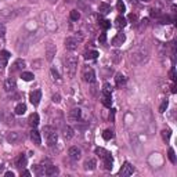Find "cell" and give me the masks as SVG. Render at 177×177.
<instances>
[{"instance_id":"cell-1","label":"cell","mask_w":177,"mask_h":177,"mask_svg":"<svg viewBox=\"0 0 177 177\" xmlns=\"http://www.w3.org/2000/svg\"><path fill=\"white\" fill-rule=\"evenodd\" d=\"M64 61H65V69H66V72H68V75L71 77H73L75 73H76V69H77V58L75 57V55L68 54Z\"/></svg>"},{"instance_id":"cell-2","label":"cell","mask_w":177,"mask_h":177,"mask_svg":"<svg viewBox=\"0 0 177 177\" xmlns=\"http://www.w3.org/2000/svg\"><path fill=\"white\" fill-rule=\"evenodd\" d=\"M43 133H44V136H46L47 144H49L50 147H53V145H55V144H57L58 136H57V133H55V130L53 129V127H50V126L43 127Z\"/></svg>"},{"instance_id":"cell-3","label":"cell","mask_w":177,"mask_h":177,"mask_svg":"<svg viewBox=\"0 0 177 177\" xmlns=\"http://www.w3.org/2000/svg\"><path fill=\"white\" fill-rule=\"evenodd\" d=\"M133 173H134V166H133L132 163H129V162H124L123 166L120 167V170H119V174L123 176V177H127V176H130V174H133Z\"/></svg>"},{"instance_id":"cell-4","label":"cell","mask_w":177,"mask_h":177,"mask_svg":"<svg viewBox=\"0 0 177 177\" xmlns=\"http://www.w3.org/2000/svg\"><path fill=\"white\" fill-rule=\"evenodd\" d=\"M83 80L87 83H94L96 82V73L91 68H85L83 71Z\"/></svg>"},{"instance_id":"cell-5","label":"cell","mask_w":177,"mask_h":177,"mask_svg":"<svg viewBox=\"0 0 177 177\" xmlns=\"http://www.w3.org/2000/svg\"><path fill=\"white\" fill-rule=\"evenodd\" d=\"M77 46H79V40H77L76 37H66L65 39V47L68 50L73 51V50L77 49Z\"/></svg>"},{"instance_id":"cell-6","label":"cell","mask_w":177,"mask_h":177,"mask_svg":"<svg viewBox=\"0 0 177 177\" xmlns=\"http://www.w3.org/2000/svg\"><path fill=\"white\" fill-rule=\"evenodd\" d=\"M55 51H57V47H55L54 43H47L46 46V58L49 61H51L55 55Z\"/></svg>"},{"instance_id":"cell-7","label":"cell","mask_w":177,"mask_h":177,"mask_svg":"<svg viewBox=\"0 0 177 177\" xmlns=\"http://www.w3.org/2000/svg\"><path fill=\"white\" fill-rule=\"evenodd\" d=\"M29 100H30V102H32L33 105H39V102H40V100H41V91L40 90H33L32 93L29 94Z\"/></svg>"},{"instance_id":"cell-8","label":"cell","mask_w":177,"mask_h":177,"mask_svg":"<svg viewBox=\"0 0 177 177\" xmlns=\"http://www.w3.org/2000/svg\"><path fill=\"white\" fill-rule=\"evenodd\" d=\"M68 155H69V158H71L72 160H79L82 152H80V149L77 148V147H71L69 151H68Z\"/></svg>"},{"instance_id":"cell-9","label":"cell","mask_w":177,"mask_h":177,"mask_svg":"<svg viewBox=\"0 0 177 177\" xmlns=\"http://www.w3.org/2000/svg\"><path fill=\"white\" fill-rule=\"evenodd\" d=\"M15 88H17L15 79H13V77H8V79L4 82V90L7 91V93H10V91H14Z\"/></svg>"},{"instance_id":"cell-10","label":"cell","mask_w":177,"mask_h":177,"mask_svg":"<svg viewBox=\"0 0 177 177\" xmlns=\"http://www.w3.org/2000/svg\"><path fill=\"white\" fill-rule=\"evenodd\" d=\"M124 40H126V35H124V33H118V35L112 39V46H115V47L122 46V44L124 43Z\"/></svg>"},{"instance_id":"cell-11","label":"cell","mask_w":177,"mask_h":177,"mask_svg":"<svg viewBox=\"0 0 177 177\" xmlns=\"http://www.w3.org/2000/svg\"><path fill=\"white\" fill-rule=\"evenodd\" d=\"M80 115H82V112H80V109L79 108H73V109L69 112V120L71 122H77L80 119Z\"/></svg>"},{"instance_id":"cell-12","label":"cell","mask_w":177,"mask_h":177,"mask_svg":"<svg viewBox=\"0 0 177 177\" xmlns=\"http://www.w3.org/2000/svg\"><path fill=\"white\" fill-rule=\"evenodd\" d=\"M8 58H10V53L6 51V50L0 51V68H4V66L7 65Z\"/></svg>"},{"instance_id":"cell-13","label":"cell","mask_w":177,"mask_h":177,"mask_svg":"<svg viewBox=\"0 0 177 177\" xmlns=\"http://www.w3.org/2000/svg\"><path fill=\"white\" fill-rule=\"evenodd\" d=\"M30 140H32L36 145H40V144H41V136H40V133H39L37 130L33 129L32 132H30Z\"/></svg>"},{"instance_id":"cell-14","label":"cell","mask_w":177,"mask_h":177,"mask_svg":"<svg viewBox=\"0 0 177 177\" xmlns=\"http://www.w3.org/2000/svg\"><path fill=\"white\" fill-rule=\"evenodd\" d=\"M25 68V61L24 60H17L13 64V66H11V72H17V71H22V69Z\"/></svg>"},{"instance_id":"cell-15","label":"cell","mask_w":177,"mask_h":177,"mask_svg":"<svg viewBox=\"0 0 177 177\" xmlns=\"http://www.w3.org/2000/svg\"><path fill=\"white\" fill-rule=\"evenodd\" d=\"M6 140H7L10 144H15L17 141L19 140V133H17V132H10V133L7 134V137H6Z\"/></svg>"},{"instance_id":"cell-16","label":"cell","mask_w":177,"mask_h":177,"mask_svg":"<svg viewBox=\"0 0 177 177\" xmlns=\"http://www.w3.org/2000/svg\"><path fill=\"white\" fill-rule=\"evenodd\" d=\"M101 101L107 108H111V105H112V97H111V93H104V91H102V100Z\"/></svg>"},{"instance_id":"cell-17","label":"cell","mask_w":177,"mask_h":177,"mask_svg":"<svg viewBox=\"0 0 177 177\" xmlns=\"http://www.w3.org/2000/svg\"><path fill=\"white\" fill-rule=\"evenodd\" d=\"M39 122H40V118H39V115H37L36 112H33L32 115L29 116V119H28V123H29L32 127H36V126H37Z\"/></svg>"},{"instance_id":"cell-18","label":"cell","mask_w":177,"mask_h":177,"mask_svg":"<svg viewBox=\"0 0 177 177\" xmlns=\"http://www.w3.org/2000/svg\"><path fill=\"white\" fill-rule=\"evenodd\" d=\"M83 166H85L86 170H94L97 166L96 163V159H93V158H90V159H86L85 163H83Z\"/></svg>"},{"instance_id":"cell-19","label":"cell","mask_w":177,"mask_h":177,"mask_svg":"<svg viewBox=\"0 0 177 177\" xmlns=\"http://www.w3.org/2000/svg\"><path fill=\"white\" fill-rule=\"evenodd\" d=\"M62 136L65 140H71V138L73 137V129H72L71 126H65L62 129Z\"/></svg>"},{"instance_id":"cell-20","label":"cell","mask_w":177,"mask_h":177,"mask_svg":"<svg viewBox=\"0 0 177 177\" xmlns=\"http://www.w3.org/2000/svg\"><path fill=\"white\" fill-rule=\"evenodd\" d=\"M127 25V19L124 18V17H122V15H119V17H116V19H115V26L116 28H124Z\"/></svg>"},{"instance_id":"cell-21","label":"cell","mask_w":177,"mask_h":177,"mask_svg":"<svg viewBox=\"0 0 177 177\" xmlns=\"http://www.w3.org/2000/svg\"><path fill=\"white\" fill-rule=\"evenodd\" d=\"M58 173H60L58 167H57V166H53V165L47 166L46 171H44V174H46V176H55V174H58Z\"/></svg>"},{"instance_id":"cell-22","label":"cell","mask_w":177,"mask_h":177,"mask_svg":"<svg viewBox=\"0 0 177 177\" xmlns=\"http://www.w3.org/2000/svg\"><path fill=\"white\" fill-rule=\"evenodd\" d=\"M98 11H100V14H108V13H111V6L108 4V3H100Z\"/></svg>"},{"instance_id":"cell-23","label":"cell","mask_w":177,"mask_h":177,"mask_svg":"<svg viewBox=\"0 0 177 177\" xmlns=\"http://www.w3.org/2000/svg\"><path fill=\"white\" fill-rule=\"evenodd\" d=\"M14 112H15L17 115H24V113L26 112V105H25V104L15 105V108H14Z\"/></svg>"},{"instance_id":"cell-24","label":"cell","mask_w":177,"mask_h":177,"mask_svg":"<svg viewBox=\"0 0 177 177\" xmlns=\"http://www.w3.org/2000/svg\"><path fill=\"white\" fill-rule=\"evenodd\" d=\"M25 163H26V158H25V155H24V154H21L18 158H17L15 165H17V167H24Z\"/></svg>"},{"instance_id":"cell-25","label":"cell","mask_w":177,"mask_h":177,"mask_svg":"<svg viewBox=\"0 0 177 177\" xmlns=\"http://www.w3.org/2000/svg\"><path fill=\"white\" fill-rule=\"evenodd\" d=\"M115 82H116V86H118V87H120L122 85H124V83H126V77H124L122 73H116Z\"/></svg>"},{"instance_id":"cell-26","label":"cell","mask_w":177,"mask_h":177,"mask_svg":"<svg viewBox=\"0 0 177 177\" xmlns=\"http://www.w3.org/2000/svg\"><path fill=\"white\" fill-rule=\"evenodd\" d=\"M97 55H98V51H96V50H90V51H86L85 53V58H86V60H96Z\"/></svg>"},{"instance_id":"cell-27","label":"cell","mask_w":177,"mask_h":177,"mask_svg":"<svg viewBox=\"0 0 177 177\" xmlns=\"http://www.w3.org/2000/svg\"><path fill=\"white\" fill-rule=\"evenodd\" d=\"M112 163H113V159L111 155L107 158H104V167L107 169V170H111V169H112Z\"/></svg>"},{"instance_id":"cell-28","label":"cell","mask_w":177,"mask_h":177,"mask_svg":"<svg viewBox=\"0 0 177 177\" xmlns=\"http://www.w3.org/2000/svg\"><path fill=\"white\" fill-rule=\"evenodd\" d=\"M96 154L98 155L100 158H101V159H104V158H107V156H109V152L107 151V149H104V148H97L96 149Z\"/></svg>"},{"instance_id":"cell-29","label":"cell","mask_w":177,"mask_h":177,"mask_svg":"<svg viewBox=\"0 0 177 177\" xmlns=\"http://www.w3.org/2000/svg\"><path fill=\"white\" fill-rule=\"evenodd\" d=\"M100 19V26L102 28V29H109L111 28V21H108V19H102L101 17H98Z\"/></svg>"},{"instance_id":"cell-30","label":"cell","mask_w":177,"mask_h":177,"mask_svg":"<svg viewBox=\"0 0 177 177\" xmlns=\"http://www.w3.org/2000/svg\"><path fill=\"white\" fill-rule=\"evenodd\" d=\"M21 77H22V80H25V82H30V80H33L35 76H33L32 72H22Z\"/></svg>"},{"instance_id":"cell-31","label":"cell","mask_w":177,"mask_h":177,"mask_svg":"<svg viewBox=\"0 0 177 177\" xmlns=\"http://www.w3.org/2000/svg\"><path fill=\"white\" fill-rule=\"evenodd\" d=\"M69 17H71L72 21H77V19L80 18V13L77 10H72L71 14H69Z\"/></svg>"},{"instance_id":"cell-32","label":"cell","mask_w":177,"mask_h":177,"mask_svg":"<svg viewBox=\"0 0 177 177\" xmlns=\"http://www.w3.org/2000/svg\"><path fill=\"white\" fill-rule=\"evenodd\" d=\"M113 137V132L112 130H105L104 133H102V138H104V140H111V138Z\"/></svg>"},{"instance_id":"cell-33","label":"cell","mask_w":177,"mask_h":177,"mask_svg":"<svg viewBox=\"0 0 177 177\" xmlns=\"http://www.w3.org/2000/svg\"><path fill=\"white\" fill-rule=\"evenodd\" d=\"M116 8H118V11H119V13H122V14L126 11V6H124V3L122 2V0H119V2H118V4H116Z\"/></svg>"},{"instance_id":"cell-34","label":"cell","mask_w":177,"mask_h":177,"mask_svg":"<svg viewBox=\"0 0 177 177\" xmlns=\"http://www.w3.org/2000/svg\"><path fill=\"white\" fill-rule=\"evenodd\" d=\"M170 134H171V132L169 129H165V130H162V138L165 141H167L169 138H170Z\"/></svg>"},{"instance_id":"cell-35","label":"cell","mask_w":177,"mask_h":177,"mask_svg":"<svg viewBox=\"0 0 177 177\" xmlns=\"http://www.w3.org/2000/svg\"><path fill=\"white\" fill-rule=\"evenodd\" d=\"M169 159H170L171 163L176 162V155H174V149L173 148H169Z\"/></svg>"},{"instance_id":"cell-36","label":"cell","mask_w":177,"mask_h":177,"mask_svg":"<svg viewBox=\"0 0 177 177\" xmlns=\"http://www.w3.org/2000/svg\"><path fill=\"white\" fill-rule=\"evenodd\" d=\"M167 105H169V102H167V100H163V102L160 104V107H159V112H165L166 111V108H167Z\"/></svg>"},{"instance_id":"cell-37","label":"cell","mask_w":177,"mask_h":177,"mask_svg":"<svg viewBox=\"0 0 177 177\" xmlns=\"http://www.w3.org/2000/svg\"><path fill=\"white\" fill-rule=\"evenodd\" d=\"M35 171H36V174H37V176H41V174H44L46 169H41L40 165H36V166H35Z\"/></svg>"},{"instance_id":"cell-38","label":"cell","mask_w":177,"mask_h":177,"mask_svg":"<svg viewBox=\"0 0 177 177\" xmlns=\"http://www.w3.org/2000/svg\"><path fill=\"white\" fill-rule=\"evenodd\" d=\"M151 15H152V17H156V18H159V17L162 15V13H160L159 10H155V8H152V10H151Z\"/></svg>"},{"instance_id":"cell-39","label":"cell","mask_w":177,"mask_h":177,"mask_svg":"<svg viewBox=\"0 0 177 177\" xmlns=\"http://www.w3.org/2000/svg\"><path fill=\"white\" fill-rule=\"evenodd\" d=\"M104 93H112V87L109 86V83H105L104 85V88H102Z\"/></svg>"},{"instance_id":"cell-40","label":"cell","mask_w":177,"mask_h":177,"mask_svg":"<svg viewBox=\"0 0 177 177\" xmlns=\"http://www.w3.org/2000/svg\"><path fill=\"white\" fill-rule=\"evenodd\" d=\"M98 41H100V43H105V41H107V33L102 32L101 35L98 36Z\"/></svg>"},{"instance_id":"cell-41","label":"cell","mask_w":177,"mask_h":177,"mask_svg":"<svg viewBox=\"0 0 177 177\" xmlns=\"http://www.w3.org/2000/svg\"><path fill=\"white\" fill-rule=\"evenodd\" d=\"M129 21L132 22V24H137V15H136V14H130V15H129Z\"/></svg>"},{"instance_id":"cell-42","label":"cell","mask_w":177,"mask_h":177,"mask_svg":"<svg viewBox=\"0 0 177 177\" xmlns=\"http://www.w3.org/2000/svg\"><path fill=\"white\" fill-rule=\"evenodd\" d=\"M4 35H6V26H4V24L0 22V37H3Z\"/></svg>"},{"instance_id":"cell-43","label":"cell","mask_w":177,"mask_h":177,"mask_svg":"<svg viewBox=\"0 0 177 177\" xmlns=\"http://www.w3.org/2000/svg\"><path fill=\"white\" fill-rule=\"evenodd\" d=\"M120 55H122L120 51H115L113 53V61H115V62H119V57H120Z\"/></svg>"},{"instance_id":"cell-44","label":"cell","mask_w":177,"mask_h":177,"mask_svg":"<svg viewBox=\"0 0 177 177\" xmlns=\"http://www.w3.org/2000/svg\"><path fill=\"white\" fill-rule=\"evenodd\" d=\"M51 75H53V76H54V79H60V73H58V72L55 71L54 68L51 69Z\"/></svg>"},{"instance_id":"cell-45","label":"cell","mask_w":177,"mask_h":177,"mask_svg":"<svg viewBox=\"0 0 177 177\" xmlns=\"http://www.w3.org/2000/svg\"><path fill=\"white\" fill-rule=\"evenodd\" d=\"M61 97H60V94H54V96H53V101L54 102H60L61 101Z\"/></svg>"},{"instance_id":"cell-46","label":"cell","mask_w":177,"mask_h":177,"mask_svg":"<svg viewBox=\"0 0 177 177\" xmlns=\"http://www.w3.org/2000/svg\"><path fill=\"white\" fill-rule=\"evenodd\" d=\"M169 21H170V18H169V17H166V18L160 19V24H169Z\"/></svg>"},{"instance_id":"cell-47","label":"cell","mask_w":177,"mask_h":177,"mask_svg":"<svg viewBox=\"0 0 177 177\" xmlns=\"http://www.w3.org/2000/svg\"><path fill=\"white\" fill-rule=\"evenodd\" d=\"M170 77H171V80H176V75H174V69H171V71H170Z\"/></svg>"},{"instance_id":"cell-48","label":"cell","mask_w":177,"mask_h":177,"mask_svg":"<svg viewBox=\"0 0 177 177\" xmlns=\"http://www.w3.org/2000/svg\"><path fill=\"white\" fill-rule=\"evenodd\" d=\"M21 176H30V173L28 170H24V171H21Z\"/></svg>"},{"instance_id":"cell-49","label":"cell","mask_w":177,"mask_h":177,"mask_svg":"<svg viewBox=\"0 0 177 177\" xmlns=\"http://www.w3.org/2000/svg\"><path fill=\"white\" fill-rule=\"evenodd\" d=\"M6 176H7V177H14V173H13V171H7Z\"/></svg>"},{"instance_id":"cell-50","label":"cell","mask_w":177,"mask_h":177,"mask_svg":"<svg viewBox=\"0 0 177 177\" xmlns=\"http://www.w3.org/2000/svg\"><path fill=\"white\" fill-rule=\"evenodd\" d=\"M130 2H132L133 4H137V3H138V0H130Z\"/></svg>"},{"instance_id":"cell-51","label":"cell","mask_w":177,"mask_h":177,"mask_svg":"<svg viewBox=\"0 0 177 177\" xmlns=\"http://www.w3.org/2000/svg\"><path fill=\"white\" fill-rule=\"evenodd\" d=\"M50 3H53V4H54V3H57V0H49Z\"/></svg>"},{"instance_id":"cell-52","label":"cell","mask_w":177,"mask_h":177,"mask_svg":"<svg viewBox=\"0 0 177 177\" xmlns=\"http://www.w3.org/2000/svg\"><path fill=\"white\" fill-rule=\"evenodd\" d=\"M143 2H145V3H148V2H151V0H143Z\"/></svg>"}]
</instances>
